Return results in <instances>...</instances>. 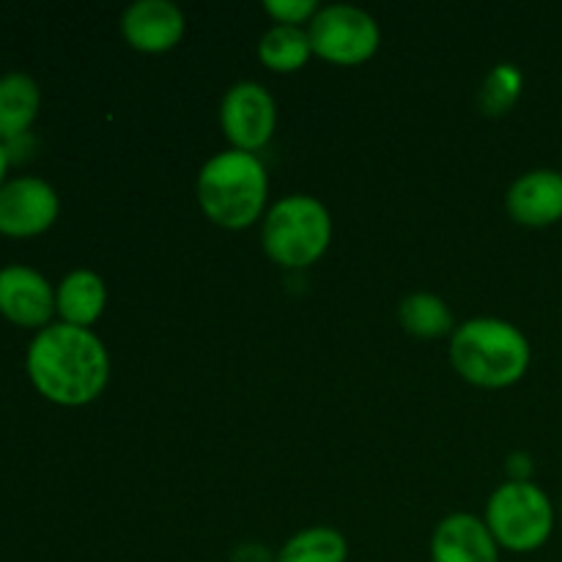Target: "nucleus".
<instances>
[{
    "mask_svg": "<svg viewBox=\"0 0 562 562\" xmlns=\"http://www.w3.org/2000/svg\"><path fill=\"white\" fill-rule=\"evenodd\" d=\"M60 198L49 181L38 176H16L0 187V236L31 239L55 225Z\"/></svg>",
    "mask_w": 562,
    "mask_h": 562,
    "instance_id": "8",
    "label": "nucleus"
},
{
    "mask_svg": "<svg viewBox=\"0 0 562 562\" xmlns=\"http://www.w3.org/2000/svg\"><path fill=\"white\" fill-rule=\"evenodd\" d=\"M198 203L220 228H250L267 206L269 179L258 154L225 148L209 157L198 173Z\"/></svg>",
    "mask_w": 562,
    "mask_h": 562,
    "instance_id": "3",
    "label": "nucleus"
},
{
    "mask_svg": "<svg viewBox=\"0 0 562 562\" xmlns=\"http://www.w3.org/2000/svg\"><path fill=\"white\" fill-rule=\"evenodd\" d=\"M311 55V36L300 25H272L258 42V58L272 71L302 69Z\"/></svg>",
    "mask_w": 562,
    "mask_h": 562,
    "instance_id": "17",
    "label": "nucleus"
},
{
    "mask_svg": "<svg viewBox=\"0 0 562 562\" xmlns=\"http://www.w3.org/2000/svg\"><path fill=\"white\" fill-rule=\"evenodd\" d=\"M521 88H525V75H521L519 66L503 60L483 80L481 91H477V104L486 115H505L519 102Z\"/></svg>",
    "mask_w": 562,
    "mask_h": 562,
    "instance_id": "18",
    "label": "nucleus"
},
{
    "mask_svg": "<svg viewBox=\"0 0 562 562\" xmlns=\"http://www.w3.org/2000/svg\"><path fill=\"white\" fill-rule=\"evenodd\" d=\"M505 467H508V481H532L530 453H514Z\"/></svg>",
    "mask_w": 562,
    "mask_h": 562,
    "instance_id": "20",
    "label": "nucleus"
},
{
    "mask_svg": "<svg viewBox=\"0 0 562 562\" xmlns=\"http://www.w3.org/2000/svg\"><path fill=\"white\" fill-rule=\"evenodd\" d=\"M25 371L42 398L58 406H86L108 387L110 355L91 329L55 322L33 335Z\"/></svg>",
    "mask_w": 562,
    "mask_h": 562,
    "instance_id": "1",
    "label": "nucleus"
},
{
    "mask_svg": "<svg viewBox=\"0 0 562 562\" xmlns=\"http://www.w3.org/2000/svg\"><path fill=\"white\" fill-rule=\"evenodd\" d=\"M42 110L38 82L25 71H9L0 77V143H9L31 132Z\"/></svg>",
    "mask_w": 562,
    "mask_h": 562,
    "instance_id": "14",
    "label": "nucleus"
},
{
    "mask_svg": "<svg viewBox=\"0 0 562 562\" xmlns=\"http://www.w3.org/2000/svg\"><path fill=\"white\" fill-rule=\"evenodd\" d=\"M234 562H274V554L267 552V547H256V543H245L234 552Z\"/></svg>",
    "mask_w": 562,
    "mask_h": 562,
    "instance_id": "22",
    "label": "nucleus"
},
{
    "mask_svg": "<svg viewBox=\"0 0 562 562\" xmlns=\"http://www.w3.org/2000/svg\"><path fill=\"white\" fill-rule=\"evenodd\" d=\"M0 316L22 329H44L55 316V289L42 272L25 263L0 269Z\"/></svg>",
    "mask_w": 562,
    "mask_h": 562,
    "instance_id": "9",
    "label": "nucleus"
},
{
    "mask_svg": "<svg viewBox=\"0 0 562 562\" xmlns=\"http://www.w3.org/2000/svg\"><path fill=\"white\" fill-rule=\"evenodd\" d=\"M349 541L335 527H307L291 536L274 554V562H346Z\"/></svg>",
    "mask_w": 562,
    "mask_h": 562,
    "instance_id": "16",
    "label": "nucleus"
},
{
    "mask_svg": "<svg viewBox=\"0 0 562 562\" xmlns=\"http://www.w3.org/2000/svg\"><path fill=\"white\" fill-rule=\"evenodd\" d=\"M108 305V285L91 269H75L55 285V313L71 327L91 329Z\"/></svg>",
    "mask_w": 562,
    "mask_h": 562,
    "instance_id": "13",
    "label": "nucleus"
},
{
    "mask_svg": "<svg viewBox=\"0 0 562 562\" xmlns=\"http://www.w3.org/2000/svg\"><path fill=\"white\" fill-rule=\"evenodd\" d=\"M398 322L415 338H445V335H453V313H450L448 302L437 294H428V291H417L401 300L398 305Z\"/></svg>",
    "mask_w": 562,
    "mask_h": 562,
    "instance_id": "15",
    "label": "nucleus"
},
{
    "mask_svg": "<svg viewBox=\"0 0 562 562\" xmlns=\"http://www.w3.org/2000/svg\"><path fill=\"white\" fill-rule=\"evenodd\" d=\"M184 14L173 0H135L121 14L126 44L140 53H168L184 36Z\"/></svg>",
    "mask_w": 562,
    "mask_h": 562,
    "instance_id": "10",
    "label": "nucleus"
},
{
    "mask_svg": "<svg viewBox=\"0 0 562 562\" xmlns=\"http://www.w3.org/2000/svg\"><path fill=\"white\" fill-rule=\"evenodd\" d=\"M431 562H499L486 519L472 514H450L431 536Z\"/></svg>",
    "mask_w": 562,
    "mask_h": 562,
    "instance_id": "12",
    "label": "nucleus"
},
{
    "mask_svg": "<svg viewBox=\"0 0 562 562\" xmlns=\"http://www.w3.org/2000/svg\"><path fill=\"white\" fill-rule=\"evenodd\" d=\"M486 525L499 549L536 552L552 538L554 505L538 483L505 481L488 497Z\"/></svg>",
    "mask_w": 562,
    "mask_h": 562,
    "instance_id": "5",
    "label": "nucleus"
},
{
    "mask_svg": "<svg viewBox=\"0 0 562 562\" xmlns=\"http://www.w3.org/2000/svg\"><path fill=\"white\" fill-rule=\"evenodd\" d=\"M220 126L231 146L256 154L272 140L278 126L274 97L256 80L234 82L220 102Z\"/></svg>",
    "mask_w": 562,
    "mask_h": 562,
    "instance_id": "7",
    "label": "nucleus"
},
{
    "mask_svg": "<svg viewBox=\"0 0 562 562\" xmlns=\"http://www.w3.org/2000/svg\"><path fill=\"white\" fill-rule=\"evenodd\" d=\"M307 36L318 58L340 66L362 64L382 42L379 22L366 9L351 3L322 5L307 25Z\"/></svg>",
    "mask_w": 562,
    "mask_h": 562,
    "instance_id": "6",
    "label": "nucleus"
},
{
    "mask_svg": "<svg viewBox=\"0 0 562 562\" xmlns=\"http://www.w3.org/2000/svg\"><path fill=\"white\" fill-rule=\"evenodd\" d=\"M9 151H5V146L0 143V187L5 184V173H9Z\"/></svg>",
    "mask_w": 562,
    "mask_h": 562,
    "instance_id": "23",
    "label": "nucleus"
},
{
    "mask_svg": "<svg viewBox=\"0 0 562 562\" xmlns=\"http://www.w3.org/2000/svg\"><path fill=\"white\" fill-rule=\"evenodd\" d=\"M318 0H263V11L272 16L278 25H311L313 16L318 14Z\"/></svg>",
    "mask_w": 562,
    "mask_h": 562,
    "instance_id": "19",
    "label": "nucleus"
},
{
    "mask_svg": "<svg viewBox=\"0 0 562 562\" xmlns=\"http://www.w3.org/2000/svg\"><path fill=\"white\" fill-rule=\"evenodd\" d=\"M530 360L527 335L505 318H470L450 335V362L456 373L477 387H510L525 376Z\"/></svg>",
    "mask_w": 562,
    "mask_h": 562,
    "instance_id": "2",
    "label": "nucleus"
},
{
    "mask_svg": "<svg viewBox=\"0 0 562 562\" xmlns=\"http://www.w3.org/2000/svg\"><path fill=\"white\" fill-rule=\"evenodd\" d=\"M510 217L527 228H547L562 220V170L536 168L521 173L505 195Z\"/></svg>",
    "mask_w": 562,
    "mask_h": 562,
    "instance_id": "11",
    "label": "nucleus"
},
{
    "mask_svg": "<svg viewBox=\"0 0 562 562\" xmlns=\"http://www.w3.org/2000/svg\"><path fill=\"white\" fill-rule=\"evenodd\" d=\"M3 146H5V151H9V162H11V165L22 162V159L31 157V151H33L31 132H27V135H22V137H14V140L3 143Z\"/></svg>",
    "mask_w": 562,
    "mask_h": 562,
    "instance_id": "21",
    "label": "nucleus"
},
{
    "mask_svg": "<svg viewBox=\"0 0 562 562\" xmlns=\"http://www.w3.org/2000/svg\"><path fill=\"white\" fill-rule=\"evenodd\" d=\"M333 241V214L313 195H285L263 217L261 245L274 263L305 269L327 252Z\"/></svg>",
    "mask_w": 562,
    "mask_h": 562,
    "instance_id": "4",
    "label": "nucleus"
}]
</instances>
